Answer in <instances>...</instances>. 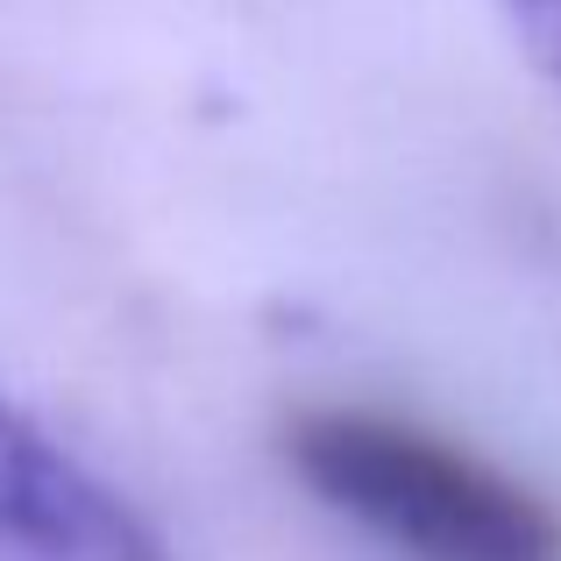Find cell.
Returning <instances> with one entry per match:
<instances>
[{
	"instance_id": "1",
	"label": "cell",
	"mask_w": 561,
	"mask_h": 561,
	"mask_svg": "<svg viewBox=\"0 0 561 561\" xmlns=\"http://www.w3.org/2000/svg\"><path fill=\"white\" fill-rule=\"evenodd\" d=\"M285 462L412 561H561V519L526 483L398 412L313 405L285 426Z\"/></svg>"
},
{
	"instance_id": "2",
	"label": "cell",
	"mask_w": 561,
	"mask_h": 561,
	"mask_svg": "<svg viewBox=\"0 0 561 561\" xmlns=\"http://www.w3.org/2000/svg\"><path fill=\"white\" fill-rule=\"evenodd\" d=\"M0 561H171L157 526L0 398Z\"/></svg>"
},
{
	"instance_id": "3",
	"label": "cell",
	"mask_w": 561,
	"mask_h": 561,
	"mask_svg": "<svg viewBox=\"0 0 561 561\" xmlns=\"http://www.w3.org/2000/svg\"><path fill=\"white\" fill-rule=\"evenodd\" d=\"M512 22V36H519L526 65L540 71V79L561 93V0H497Z\"/></svg>"
}]
</instances>
